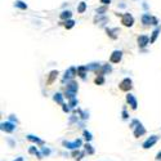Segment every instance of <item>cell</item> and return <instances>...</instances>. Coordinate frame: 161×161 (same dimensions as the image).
I'll use <instances>...</instances> for the list:
<instances>
[{
  "instance_id": "obj_1",
  "label": "cell",
  "mask_w": 161,
  "mask_h": 161,
  "mask_svg": "<svg viewBox=\"0 0 161 161\" xmlns=\"http://www.w3.org/2000/svg\"><path fill=\"white\" fill-rule=\"evenodd\" d=\"M77 92V84L75 81H71L70 84H67V89H66V97L70 98L71 101L75 99V94Z\"/></svg>"
},
{
  "instance_id": "obj_2",
  "label": "cell",
  "mask_w": 161,
  "mask_h": 161,
  "mask_svg": "<svg viewBox=\"0 0 161 161\" xmlns=\"http://www.w3.org/2000/svg\"><path fill=\"white\" fill-rule=\"evenodd\" d=\"M121 23H123L124 26H126V27L133 26V23H134L133 16H132V14H129V13H125L123 16V18H121Z\"/></svg>"
},
{
  "instance_id": "obj_3",
  "label": "cell",
  "mask_w": 161,
  "mask_h": 161,
  "mask_svg": "<svg viewBox=\"0 0 161 161\" xmlns=\"http://www.w3.org/2000/svg\"><path fill=\"white\" fill-rule=\"evenodd\" d=\"M142 23L143 25H157V19L155 17H151L150 14H144L142 17Z\"/></svg>"
},
{
  "instance_id": "obj_4",
  "label": "cell",
  "mask_w": 161,
  "mask_h": 161,
  "mask_svg": "<svg viewBox=\"0 0 161 161\" xmlns=\"http://www.w3.org/2000/svg\"><path fill=\"white\" fill-rule=\"evenodd\" d=\"M120 89L124 92H128L132 89V80L129 79V77H126V79H124L123 81L120 83Z\"/></svg>"
},
{
  "instance_id": "obj_5",
  "label": "cell",
  "mask_w": 161,
  "mask_h": 161,
  "mask_svg": "<svg viewBox=\"0 0 161 161\" xmlns=\"http://www.w3.org/2000/svg\"><path fill=\"white\" fill-rule=\"evenodd\" d=\"M63 146L66 148H70V150H75V148H79L81 146V141L80 139H76L74 142H63Z\"/></svg>"
},
{
  "instance_id": "obj_6",
  "label": "cell",
  "mask_w": 161,
  "mask_h": 161,
  "mask_svg": "<svg viewBox=\"0 0 161 161\" xmlns=\"http://www.w3.org/2000/svg\"><path fill=\"white\" fill-rule=\"evenodd\" d=\"M157 139H159V138H157V135H152V137H150L147 141L143 143V148H146V150H147V148H151L152 146H153L155 143L157 142Z\"/></svg>"
},
{
  "instance_id": "obj_7",
  "label": "cell",
  "mask_w": 161,
  "mask_h": 161,
  "mask_svg": "<svg viewBox=\"0 0 161 161\" xmlns=\"http://www.w3.org/2000/svg\"><path fill=\"white\" fill-rule=\"evenodd\" d=\"M121 57H123V53H121L120 50H115V52L111 54L110 61H111L112 63H119V62L121 61Z\"/></svg>"
},
{
  "instance_id": "obj_8",
  "label": "cell",
  "mask_w": 161,
  "mask_h": 161,
  "mask_svg": "<svg viewBox=\"0 0 161 161\" xmlns=\"http://www.w3.org/2000/svg\"><path fill=\"white\" fill-rule=\"evenodd\" d=\"M14 129H16V125L12 124L10 121H7V123L1 124V130H4V132H7V133H12Z\"/></svg>"
},
{
  "instance_id": "obj_9",
  "label": "cell",
  "mask_w": 161,
  "mask_h": 161,
  "mask_svg": "<svg viewBox=\"0 0 161 161\" xmlns=\"http://www.w3.org/2000/svg\"><path fill=\"white\" fill-rule=\"evenodd\" d=\"M76 68L75 67H70L68 70L66 71V74H65V77H63V80H67V79H72L74 76L76 75Z\"/></svg>"
},
{
  "instance_id": "obj_10",
  "label": "cell",
  "mask_w": 161,
  "mask_h": 161,
  "mask_svg": "<svg viewBox=\"0 0 161 161\" xmlns=\"http://www.w3.org/2000/svg\"><path fill=\"white\" fill-rule=\"evenodd\" d=\"M126 101H128V103H129L130 106H132V108H133V110H135V108H137V106H138V104H137V99L134 98V95H133V94H128V95H126Z\"/></svg>"
},
{
  "instance_id": "obj_11",
  "label": "cell",
  "mask_w": 161,
  "mask_h": 161,
  "mask_svg": "<svg viewBox=\"0 0 161 161\" xmlns=\"http://www.w3.org/2000/svg\"><path fill=\"white\" fill-rule=\"evenodd\" d=\"M148 43H150V39H148V36H146V35H142V36L138 37V44L141 48H144Z\"/></svg>"
},
{
  "instance_id": "obj_12",
  "label": "cell",
  "mask_w": 161,
  "mask_h": 161,
  "mask_svg": "<svg viewBox=\"0 0 161 161\" xmlns=\"http://www.w3.org/2000/svg\"><path fill=\"white\" fill-rule=\"evenodd\" d=\"M144 133H146V129L142 126V124L139 123L138 125H137V129L134 130V135H135V137H141V135H143Z\"/></svg>"
},
{
  "instance_id": "obj_13",
  "label": "cell",
  "mask_w": 161,
  "mask_h": 161,
  "mask_svg": "<svg viewBox=\"0 0 161 161\" xmlns=\"http://www.w3.org/2000/svg\"><path fill=\"white\" fill-rule=\"evenodd\" d=\"M57 75H58V71H52V72L49 74V79H48V81H46V84L48 85H50L53 81H54L56 79H57Z\"/></svg>"
},
{
  "instance_id": "obj_14",
  "label": "cell",
  "mask_w": 161,
  "mask_h": 161,
  "mask_svg": "<svg viewBox=\"0 0 161 161\" xmlns=\"http://www.w3.org/2000/svg\"><path fill=\"white\" fill-rule=\"evenodd\" d=\"M86 70H88V68H86L85 66H80L79 68H77V75L84 79V77H85V71Z\"/></svg>"
},
{
  "instance_id": "obj_15",
  "label": "cell",
  "mask_w": 161,
  "mask_h": 161,
  "mask_svg": "<svg viewBox=\"0 0 161 161\" xmlns=\"http://www.w3.org/2000/svg\"><path fill=\"white\" fill-rule=\"evenodd\" d=\"M159 34H160V28H156L153 32H152V37L150 39V43H155V40H156V37Z\"/></svg>"
},
{
  "instance_id": "obj_16",
  "label": "cell",
  "mask_w": 161,
  "mask_h": 161,
  "mask_svg": "<svg viewBox=\"0 0 161 161\" xmlns=\"http://www.w3.org/2000/svg\"><path fill=\"white\" fill-rule=\"evenodd\" d=\"M14 5H16L17 8H21V9H26V8H27V5H26L23 1H21V0H17V1L14 3Z\"/></svg>"
},
{
  "instance_id": "obj_17",
  "label": "cell",
  "mask_w": 161,
  "mask_h": 161,
  "mask_svg": "<svg viewBox=\"0 0 161 161\" xmlns=\"http://www.w3.org/2000/svg\"><path fill=\"white\" fill-rule=\"evenodd\" d=\"M85 9H86V3H80L79 8H77V12H79V13H84Z\"/></svg>"
},
{
  "instance_id": "obj_18",
  "label": "cell",
  "mask_w": 161,
  "mask_h": 161,
  "mask_svg": "<svg viewBox=\"0 0 161 161\" xmlns=\"http://www.w3.org/2000/svg\"><path fill=\"white\" fill-rule=\"evenodd\" d=\"M54 101H56V102H58L59 104H63V98H62V95L59 93L54 94Z\"/></svg>"
},
{
  "instance_id": "obj_19",
  "label": "cell",
  "mask_w": 161,
  "mask_h": 161,
  "mask_svg": "<svg viewBox=\"0 0 161 161\" xmlns=\"http://www.w3.org/2000/svg\"><path fill=\"white\" fill-rule=\"evenodd\" d=\"M71 16H72V13H71L70 10H66V12H63V13L61 14V18L62 19H67V18H70Z\"/></svg>"
},
{
  "instance_id": "obj_20",
  "label": "cell",
  "mask_w": 161,
  "mask_h": 161,
  "mask_svg": "<svg viewBox=\"0 0 161 161\" xmlns=\"http://www.w3.org/2000/svg\"><path fill=\"white\" fill-rule=\"evenodd\" d=\"M27 138L30 139V141H32V142H36V143H40V144H43V141H41V139H39L37 137H34V135H27Z\"/></svg>"
},
{
  "instance_id": "obj_21",
  "label": "cell",
  "mask_w": 161,
  "mask_h": 161,
  "mask_svg": "<svg viewBox=\"0 0 161 161\" xmlns=\"http://www.w3.org/2000/svg\"><path fill=\"white\" fill-rule=\"evenodd\" d=\"M99 63H92V65H89V66H86V68L88 70H90V71H93V70H97V68H99Z\"/></svg>"
},
{
  "instance_id": "obj_22",
  "label": "cell",
  "mask_w": 161,
  "mask_h": 161,
  "mask_svg": "<svg viewBox=\"0 0 161 161\" xmlns=\"http://www.w3.org/2000/svg\"><path fill=\"white\" fill-rule=\"evenodd\" d=\"M30 153H32V155H36V156H39V159H41V155L40 153H39V152H37V150H36V148H35V147H31V148H30Z\"/></svg>"
},
{
  "instance_id": "obj_23",
  "label": "cell",
  "mask_w": 161,
  "mask_h": 161,
  "mask_svg": "<svg viewBox=\"0 0 161 161\" xmlns=\"http://www.w3.org/2000/svg\"><path fill=\"white\" fill-rule=\"evenodd\" d=\"M74 25H75V22H74L72 19H70V21H66V23H65V26H66V28H71V27H74Z\"/></svg>"
},
{
  "instance_id": "obj_24",
  "label": "cell",
  "mask_w": 161,
  "mask_h": 161,
  "mask_svg": "<svg viewBox=\"0 0 161 161\" xmlns=\"http://www.w3.org/2000/svg\"><path fill=\"white\" fill-rule=\"evenodd\" d=\"M104 83V79H103V76L102 75H99L97 77V79H95V84H98V85H101V84H103Z\"/></svg>"
},
{
  "instance_id": "obj_25",
  "label": "cell",
  "mask_w": 161,
  "mask_h": 161,
  "mask_svg": "<svg viewBox=\"0 0 161 161\" xmlns=\"http://www.w3.org/2000/svg\"><path fill=\"white\" fill-rule=\"evenodd\" d=\"M84 137H85L86 141H90V139H92V134L89 133V132H86V130L84 132Z\"/></svg>"
},
{
  "instance_id": "obj_26",
  "label": "cell",
  "mask_w": 161,
  "mask_h": 161,
  "mask_svg": "<svg viewBox=\"0 0 161 161\" xmlns=\"http://www.w3.org/2000/svg\"><path fill=\"white\" fill-rule=\"evenodd\" d=\"M85 147H86V151H88L90 155H92V153H94V150H93V148H92V146H90V144H86Z\"/></svg>"
},
{
  "instance_id": "obj_27",
  "label": "cell",
  "mask_w": 161,
  "mask_h": 161,
  "mask_svg": "<svg viewBox=\"0 0 161 161\" xmlns=\"http://www.w3.org/2000/svg\"><path fill=\"white\" fill-rule=\"evenodd\" d=\"M101 3H103L104 5H107V4H110V3H111V0H101Z\"/></svg>"
},
{
  "instance_id": "obj_28",
  "label": "cell",
  "mask_w": 161,
  "mask_h": 161,
  "mask_svg": "<svg viewBox=\"0 0 161 161\" xmlns=\"http://www.w3.org/2000/svg\"><path fill=\"white\" fill-rule=\"evenodd\" d=\"M97 12H98L99 14H102V12H106V8H104V7H103V8H99V9H98Z\"/></svg>"
},
{
  "instance_id": "obj_29",
  "label": "cell",
  "mask_w": 161,
  "mask_h": 161,
  "mask_svg": "<svg viewBox=\"0 0 161 161\" xmlns=\"http://www.w3.org/2000/svg\"><path fill=\"white\" fill-rule=\"evenodd\" d=\"M43 153L44 155H48V153H49V150H48V148H43Z\"/></svg>"
},
{
  "instance_id": "obj_30",
  "label": "cell",
  "mask_w": 161,
  "mask_h": 161,
  "mask_svg": "<svg viewBox=\"0 0 161 161\" xmlns=\"http://www.w3.org/2000/svg\"><path fill=\"white\" fill-rule=\"evenodd\" d=\"M123 117H124V119H128V115H126V112H125V111L123 112Z\"/></svg>"
},
{
  "instance_id": "obj_31",
  "label": "cell",
  "mask_w": 161,
  "mask_h": 161,
  "mask_svg": "<svg viewBox=\"0 0 161 161\" xmlns=\"http://www.w3.org/2000/svg\"><path fill=\"white\" fill-rule=\"evenodd\" d=\"M156 159H157V160H160V159H161V152H160L159 155H157V157H156Z\"/></svg>"
},
{
  "instance_id": "obj_32",
  "label": "cell",
  "mask_w": 161,
  "mask_h": 161,
  "mask_svg": "<svg viewBox=\"0 0 161 161\" xmlns=\"http://www.w3.org/2000/svg\"><path fill=\"white\" fill-rule=\"evenodd\" d=\"M16 161H23V159H22V157H18V159H17Z\"/></svg>"
}]
</instances>
